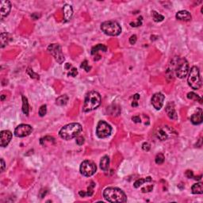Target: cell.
Here are the masks:
<instances>
[{"mask_svg":"<svg viewBox=\"0 0 203 203\" xmlns=\"http://www.w3.org/2000/svg\"><path fill=\"white\" fill-rule=\"evenodd\" d=\"M175 72L179 79H183L189 73V63L185 58L179 59L175 63Z\"/></svg>","mask_w":203,"mask_h":203,"instance_id":"obj_6","label":"cell"},{"mask_svg":"<svg viewBox=\"0 0 203 203\" xmlns=\"http://www.w3.org/2000/svg\"><path fill=\"white\" fill-rule=\"evenodd\" d=\"M191 192L194 194H203V185L201 183H197L191 187Z\"/></svg>","mask_w":203,"mask_h":203,"instance_id":"obj_20","label":"cell"},{"mask_svg":"<svg viewBox=\"0 0 203 203\" xmlns=\"http://www.w3.org/2000/svg\"><path fill=\"white\" fill-rule=\"evenodd\" d=\"M130 25H131V26H133V27L140 26L142 25V17L138 18L137 22V23H134V22H130Z\"/></svg>","mask_w":203,"mask_h":203,"instance_id":"obj_34","label":"cell"},{"mask_svg":"<svg viewBox=\"0 0 203 203\" xmlns=\"http://www.w3.org/2000/svg\"><path fill=\"white\" fill-rule=\"evenodd\" d=\"M26 72H27V74H28L31 77V78H33V79H39V75H38L37 73H35V72H33V71L32 70L31 68H28Z\"/></svg>","mask_w":203,"mask_h":203,"instance_id":"obj_31","label":"cell"},{"mask_svg":"<svg viewBox=\"0 0 203 203\" xmlns=\"http://www.w3.org/2000/svg\"><path fill=\"white\" fill-rule=\"evenodd\" d=\"M187 98H189V99H190V100L197 101V102H198L200 104L202 103V98L199 96L198 94H195L194 92H189L187 94Z\"/></svg>","mask_w":203,"mask_h":203,"instance_id":"obj_25","label":"cell"},{"mask_svg":"<svg viewBox=\"0 0 203 203\" xmlns=\"http://www.w3.org/2000/svg\"><path fill=\"white\" fill-rule=\"evenodd\" d=\"M188 84L194 90H198L201 87V79L200 76V72L198 67L194 66L189 72L187 79Z\"/></svg>","mask_w":203,"mask_h":203,"instance_id":"obj_5","label":"cell"},{"mask_svg":"<svg viewBox=\"0 0 203 203\" xmlns=\"http://www.w3.org/2000/svg\"><path fill=\"white\" fill-rule=\"evenodd\" d=\"M47 113V106L46 105H42V106L40 107L39 111H38V114L41 117H44L45 115Z\"/></svg>","mask_w":203,"mask_h":203,"instance_id":"obj_32","label":"cell"},{"mask_svg":"<svg viewBox=\"0 0 203 203\" xmlns=\"http://www.w3.org/2000/svg\"><path fill=\"white\" fill-rule=\"evenodd\" d=\"M11 10V3L7 0H2L0 1V18L3 19L4 18L9 15Z\"/></svg>","mask_w":203,"mask_h":203,"instance_id":"obj_12","label":"cell"},{"mask_svg":"<svg viewBox=\"0 0 203 203\" xmlns=\"http://www.w3.org/2000/svg\"><path fill=\"white\" fill-rule=\"evenodd\" d=\"M176 18L180 21H184V22H189L192 18V16L190 13L187 11H179L175 15Z\"/></svg>","mask_w":203,"mask_h":203,"instance_id":"obj_17","label":"cell"},{"mask_svg":"<svg viewBox=\"0 0 203 203\" xmlns=\"http://www.w3.org/2000/svg\"><path fill=\"white\" fill-rule=\"evenodd\" d=\"M29 106L28 99L26 97L22 95V112L27 116L29 115Z\"/></svg>","mask_w":203,"mask_h":203,"instance_id":"obj_24","label":"cell"},{"mask_svg":"<svg viewBox=\"0 0 203 203\" xmlns=\"http://www.w3.org/2000/svg\"><path fill=\"white\" fill-rule=\"evenodd\" d=\"M84 141H85V140H84L83 137H78L76 138V144L78 145H83L84 144Z\"/></svg>","mask_w":203,"mask_h":203,"instance_id":"obj_35","label":"cell"},{"mask_svg":"<svg viewBox=\"0 0 203 203\" xmlns=\"http://www.w3.org/2000/svg\"><path fill=\"white\" fill-rule=\"evenodd\" d=\"M164 159H165L164 155H163L162 153H159V154H157V155H156V156H155V164H159V165H160V164H164Z\"/></svg>","mask_w":203,"mask_h":203,"instance_id":"obj_28","label":"cell"},{"mask_svg":"<svg viewBox=\"0 0 203 203\" xmlns=\"http://www.w3.org/2000/svg\"><path fill=\"white\" fill-rule=\"evenodd\" d=\"M107 47L105 46L104 45L98 44L97 45L94 46L93 48H91V55H96L98 54V53L99 51H103V52H106Z\"/></svg>","mask_w":203,"mask_h":203,"instance_id":"obj_22","label":"cell"},{"mask_svg":"<svg viewBox=\"0 0 203 203\" xmlns=\"http://www.w3.org/2000/svg\"><path fill=\"white\" fill-rule=\"evenodd\" d=\"M63 18H64V21L68 22L72 18V15H73V10H72V6L68 4H65L63 6Z\"/></svg>","mask_w":203,"mask_h":203,"instance_id":"obj_18","label":"cell"},{"mask_svg":"<svg viewBox=\"0 0 203 203\" xmlns=\"http://www.w3.org/2000/svg\"><path fill=\"white\" fill-rule=\"evenodd\" d=\"M70 68H72V65H71L70 63H67L65 65V68L66 69H70Z\"/></svg>","mask_w":203,"mask_h":203,"instance_id":"obj_44","label":"cell"},{"mask_svg":"<svg viewBox=\"0 0 203 203\" xmlns=\"http://www.w3.org/2000/svg\"><path fill=\"white\" fill-rule=\"evenodd\" d=\"M4 98H5V96H4V95H3V94H2V96H1V100L3 101V100H4Z\"/></svg>","mask_w":203,"mask_h":203,"instance_id":"obj_45","label":"cell"},{"mask_svg":"<svg viewBox=\"0 0 203 203\" xmlns=\"http://www.w3.org/2000/svg\"><path fill=\"white\" fill-rule=\"evenodd\" d=\"M165 110H166V113L168 114V118H170V119H171V120H177L178 119V115H177V113L175 111L174 103H168V105H167Z\"/></svg>","mask_w":203,"mask_h":203,"instance_id":"obj_15","label":"cell"},{"mask_svg":"<svg viewBox=\"0 0 203 203\" xmlns=\"http://www.w3.org/2000/svg\"><path fill=\"white\" fill-rule=\"evenodd\" d=\"M80 173L86 177L92 176L95 174L97 171V167L94 162L91 160H84L80 165Z\"/></svg>","mask_w":203,"mask_h":203,"instance_id":"obj_7","label":"cell"},{"mask_svg":"<svg viewBox=\"0 0 203 203\" xmlns=\"http://www.w3.org/2000/svg\"><path fill=\"white\" fill-rule=\"evenodd\" d=\"M152 18L153 20H154V22H162V21H164V16L161 15L160 14H159L155 11H152Z\"/></svg>","mask_w":203,"mask_h":203,"instance_id":"obj_27","label":"cell"},{"mask_svg":"<svg viewBox=\"0 0 203 203\" xmlns=\"http://www.w3.org/2000/svg\"><path fill=\"white\" fill-rule=\"evenodd\" d=\"M95 186V184H94V183H93V182H91V184L89 185V186L88 187V191L86 192V194H87V195H88V197H91L93 194V193H94V187Z\"/></svg>","mask_w":203,"mask_h":203,"instance_id":"obj_29","label":"cell"},{"mask_svg":"<svg viewBox=\"0 0 203 203\" xmlns=\"http://www.w3.org/2000/svg\"><path fill=\"white\" fill-rule=\"evenodd\" d=\"M101 29L108 36H118L121 33V27L116 21H106L102 23Z\"/></svg>","mask_w":203,"mask_h":203,"instance_id":"obj_4","label":"cell"},{"mask_svg":"<svg viewBox=\"0 0 203 203\" xmlns=\"http://www.w3.org/2000/svg\"><path fill=\"white\" fill-rule=\"evenodd\" d=\"M109 166V158L108 155H104L100 160V168L103 171H107Z\"/></svg>","mask_w":203,"mask_h":203,"instance_id":"obj_19","label":"cell"},{"mask_svg":"<svg viewBox=\"0 0 203 203\" xmlns=\"http://www.w3.org/2000/svg\"><path fill=\"white\" fill-rule=\"evenodd\" d=\"M79 194L80 195L81 197H85V195H87V194H86V192H84V191H79Z\"/></svg>","mask_w":203,"mask_h":203,"instance_id":"obj_43","label":"cell"},{"mask_svg":"<svg viewBox=\"0 0 203 203\" xmlns=\"http://www.w3.org/2000/svg\"><path fill=\"white\" fill-rule=\"evenodd\" d=\"M31 17H32V18H33L34 20H37L41 17V14H38L37 13H34L31 15Z\"/></svg>","mask_w":203,"mask_h":203,"instance_id":"obj_42","label":"cell"},{"mask_svg":"<svg viewBox=\"0 0 203 203\" xmlns=\"http://www.w3.org/2000/svg\"><path fill=\"white\" fill-rule=\"evenodd\" d=\"M68 102V96L67 94H63L61 96L58 97V98L56 99V104L57 106H65Z\"/></svg>","mask_w":203,"mask_h":203,"instance_id":"obj_23","label":"cell"},{"mask_svg":"<svg viewBox=\"0 0 203 203\" xmlns=\"http://www.w3.org/2000/svg\"><path fill=\"white\" fill-rule=\"evenodd\" d=\"M151 181H152V179H151V177L149 176V177H147V178H145V179H137V180L134 183L133 186H134V187L135 188H138V187H140L141 185L145 183H148V182H151Z\"/></svg>","mask_w":203,"mask_h":203,"instance_id":"obj_26","label":"cell"},{"mask_svg":"<svg viewBox=\"0 0 203 203\" xmlns=\"http://www.w3.org/2000/svg\"><path fill=\"white\" fill-rule=\"evenodd\" d=\"M10 37L9 34L7 33H2L0 35V47L1 48H4L5 46L7 45L9 43Z\"/></svg>","mask_w":203,"mask_h":203,"instance_id":"obj_21","label":"cell"},{"mask_svg":"<svg viewBox=\"0 0 203 203\" xmlns=\"http://www.w3.org/2000/svg\"><path fill=\"white\" fill-rule=\"evenodd\" d=\"M173 131L172 129H171L168 126H163L159 127L155 132V136L156 137L161 141L168 140V138L169 137V135L171 134V132Z\"/></svg>","mask_w":203,"mask_h":203,"instance_id":"obj_11","label":"cell"},{"mask_svg":"<svg viewBox=\"0 0 203 203\" xmlns=\"http://www.w3.org/2000/svg\"><path fill=\"white\" fill-rule=\"evenodd\" d=\"M102 103V98L100 94L97 91L89 92L84 100L83 106V112H90L97 109Z\"/></svg>","mask_w":203,"mask_h":203,"instance_id":"obj_3","label":"cell"},{"mask_svg":"<svg viewBox=\"0 0 203 203\" xmlns=\"http://www.w3.org/2000/svg\"><path fill=\"white\" fill-rule=\"evenodd\" d=\"M137 37L136 35H132L131 37H129V43L131 45H134L137 42Z\"/></svg>","mask_w":203,"mask_h":203,"instance_id":"obj_37","label":"cell"},{"mask_svg":"<svg viewBox=\"0 0 203 203\" xmlns=\"http://www.w3.org/2000/svg\"><path fill=\"white\" fill-rule=\"evenodd\" d=\"M68 75L69 76H72V77H75L78 75V71H77L76 68H72V69L70 70V72H68Z\"/></svg>","mask_w":203,"mask_h":203,"instance_id":"obj_33","label":"cell"},{"mask_svg":"<svg viewBox=\"0 0 203 203\" xmlns=\"http://www.w3.org/2000/svg\"><path fill=\"white\" fill-rule=\"evenodd\" d=\"M132 120L134 121L135 123H140L141 122V120H140V116H134L132 118Z\"/></svg>","mask_w":203,"mask_h":203,"instance_id":"obj_40","label":"cell"},{"mask_svg":"<svg viewBox=\"0 0 203 203\" xmlns=\"http://www.w3.org/2000/svg\"><path fill=\"white\" fill-rule=\"evenodd\" d=\"M164 98H165V96L159 92L153 94L152 98V104L155 109L159 110L163 107Z\"/></svg>","mask_w":203,"mask_h":203,"instance_id":"obj_13","label":"cell"},{"mask_svg":"<svg viewBox=\"0 0 203 203\" xmlns=\"http://www.w3.org/2000/svg\"><path fill=\"white\" fill-rule=\"evenodd\" d=\"M33 132V128L31 125L26 124L19 125L14 129V136L17 137H26Z\"/></svg>","mask_w":203,"mask_h":203,"instance_id":"obj_10","label":"cell"},{"mask_svg":"<svg viewBox=\"0 0 203 203\" xmlns=\"http://www.w3.org/2000/svg\"><path fill=\"white\" fill-rule=\"evenodd\" d=\"M48 53L54 57L57 63H60V64L63 63L65 59H64V56L62 53L61 46L59 44H51L48 47Z\"/></svg>","mask_w":203,"mask_h":203,"instance_id":"obj_9","label":"cell"},{"mask_svg":"<svg viewBox=\"0 0 203 203\" xmlns=\"http://www.w3.org/2000/svg\"><path fill=\"white\" fill-rule=\"evenodd\" d=\"M153 186H147L145 188H143L142 189V192L145 193V192H150L151 190H152Z\"/></svg>","mask_w":203,"mask_h":203,"instance_id":"obj_39","label":"cell"},{"mask_svg":"<svg viewBox=\"0 0 203 203\" xmlns=\"http://www.w3.org/2000/svg\"><path fill=\"white\" fill-rule=\"evenodd\" d=\"M150 144L148 143V142H144V144H142V149H143V150L144 151H149L150 150Z\"/></svg>","mask_w":203,"mask_h":203,"instance_id":"obj_36","label":"cell"},{"mask_svg":"<svg viewBox=\"0 0 203 203\" xmlns=\"http://www.w3.org/2000/svg\"><path fill=\"white\" fill-rule=\"evenodd\" d=\"M112 132V128L108 123L104 121H100L97 125L96 135L98 138H106L110 136Z\"/></svg>","mask_w":203,"mask_h":203,"instance_id":"obj_8","label":"cell"},{"mask_svg":"<svg viewBox=\"0 0 203 203\" xmlns=\"http://www.w3.org/2000/svg\"><path fill=\"white\" fill-rule=\"evenodd\" d=\"M80 68H83V70H85L87 72H89L90 71H91V67H90L87 60H85L84 61L82 62V63H81L80 65Z\"/></svg>","mask_w":203,"mask_h":203,"instance_id":"obj_30","label":"cell"},{"mask_svg":"<svg viewBox=\"0 0 203 203\" xmlns=\"http://www.w3.org/2000/svg\"><path fill=\"white\" fill-rule=\"evenodd\" d=\"M83 130V127L79 123H71L66 125L59 132L60 137L63 140H69L76 137Z\"/></svg>","mask_w":203,"mask_h":203,"instance_id":"obj_2","label":"cell"},{"mask_svg":"<svg viewBox=\"0 0 203 203\" xmlns=\"http://www.w3.org/2000/svg\"><path fill=\"white\" fill-rule=\"evenodd\" d=\"M12 138V133L9 130H2L0 133V145L1 147H6L8 145Z\"/></svg>","mask_w":203,"mask_h":203,"instance_id":"obj_14","label":"cell"},{"mask_svg":"<svg viewBox=\"0 0 203 203\" xmlns=\"http://www.w3.org/2000/svg\"><path fill=\"white\" fill-rule=\"evenodd\" d=\"M104 198L109 202L123 203L127 201V197L122 190L117 187H108L103 191Z\"/></svg>","mask_w":203,"mask_h":203,"instance_id":"obj_1","label":"cell"},{"mask_svg":"<svg viewBox=\"0 0 203 203\" xmlns=\"http://www.w3.org/2000/svg\"><path fill=\"white\" fill-rule=\"evenodd\" d=\"M202 109L201 108H198L197 110V113H194L191 118H190V121L194 125H200L202 122Z\"/></svg>","mask_w":203,"mask_h":203,"instance_id":"obj_16","label":"cell"},{"mask_svg":"<svg viewBox=\"0 0 203 203\" xmlns=\"http://www.w3.org/2000/svg\"><path fill=\"white\" fill-rule=\"evenodd\" d=\"M6 168V164L3 159H1V172H3Z\"/></svg>","mask_w":203,"mask_h":203,"instance_id":"obj_41","label":"cell"},{"mask_svg":"<svg viewBox=\"0 0 203 203\" xmlns=\"http://www.w3.org/2000/svg\"><path fill=\"white\" fill-rule=\"evenodd\" d=\"M185 175L187 177L188 179H191V178H193V177H194V173H193L192 171L187 170L185 172Z\"/></svg>","mask_w":203,"mask_h":203,"instance_id":"obj_38","label":"cell"}]
</instances>
